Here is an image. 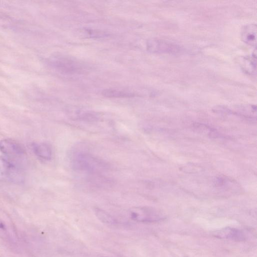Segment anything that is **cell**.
<instances>
[{"label":"cell","mask_w":257,"mask_h":257,"mask_svg":"<svg viewBox=\"0 0 257 257\" xmlns=\"http://www.w3.org/2000/svg\"><path fill=\"white\" fill-rule=\"evenodd\" d=\"M72 166L75 171L89 174H98L107 168L102 160L85 152L75 153L71 160Z\"/></svg>","instance_id":"cell-1"},{"label":"cell","mask_w":257,"mask_h":257,"mask_svg":"<svg viewBox=\"0 0 257 257\" xmlns=\"http://www.w3.org/2000/svg\"><path fill=\"white\" fill-rule=\"evenodd\" d=\"M51 66L57 71L67 74H80L88 69L85 63L73 57L56 55L49 59Z\"/></svg>","instance_id":"cell-2"},{"label":"cell","mask_w":257,"mask_h":257,"mask_svg":"<svg viewBox=\"0 0 257 257\" xmlns=\"http://www.w3.org/2000/svg\"><path fill=\"white\" fill-rule=\"evenodd\" d=\"M129 214L132 220L144 223L156 222L165 218L161 212L148 207H133L130 209Z\"/></svg>","instance_id":"cell-3"},{"label":"cell","mask_w":257,"mask_h":257,"mask_svg":"<svg viewBox=\"0 0 257 257\" xmlns=\"http://www.w3.org/2000/svg\"><path fill=\"white\" fill-rule=\"evenodd\" d=\"M22 174L16 163L0 156V182H20Z\"/></svg>","instance_id":"cell-4"},{"label":"cell","mask_w":257,"mask_h":257,"mask_svg":"<svg viewBox=\"0 0 257 257\" xmlns=\"http://www.w3.org/2000/svg\"><path fill=\"white\" fill-rule=\"evenodd\" d=\"M0 152L12 162L21 160L25 155L23 147L16 141L11 139H5L0 141Z\"/></svg>","instance_id":"cell-5"},{"label":"cell","mask_w":257,"mask_h":257,"mask_svg":"<svg viewBox=\"0 0 257 257\" xmlns=\"http://www.w3.org/2000/svg\"><path fill=\"white\" fill-rule=\"evenodd\" d=\"M148 51L156 53L174 54L180 51V47L170 42L158 39H151L146 43Z\"/></svg>","instance_id":"cell-6"},{"label":"cell","mask_w":257,"mask_h":257,"mask_svg":"<svg viewBox=\"0 0 257 257\" xmlns=\"http://www.w3.org/2000/svg\"><path fill=\"white\" fill-rule=\"evenodd\" d=\"M213 235L216 237L236 241H244L246 239L244 232L238 228L226 227L213 232Z\"/></svg>","instance_id":"cell-7"},{"label":"cell","mask_w":257,"mask_h":257,"mask_svg":"<svg viewBox=\"0 0 257 257\" xmlns=\"http://www.w3.org/2000/svg\"><path fill=\"white\" fill-rule=\"evenodd\" d=\"M67 114L72 119L88 122L96 121L100 118L96 112L76 107L69 108Z\"/></svg>","instance_id":"cell-8"},{"label":"cell","mask_w":257,"mask_h":257,"mask_svg":"<svg viewBox=\"0 0 257 257\" xmlns=\"http://www.w3.org/2000/svg\"><path fill=\"white\" fill-rule=\"evenodd\" d=\"M256 25L250 24L246 25L242 29L241 37L242 41L248 45L256 46Z\"/></svg>","instance_id":"cell-9"},{"label":"cell","mask_w":257,"mask_h":257,"mask_svg":"<svg viewBox=\"0 0 257 257\" xmlns=\"http://www.w3.org/2000/svg\"><path fill=\"white\" fill-rule=\"evenodd\" d=\"M35 154L40 159L49 160L52 157V150L50 147L44 143H36L32 145Z\"/></svg>","instance_id":"cell-10"},{"label":"cell","mask_w":257,"mask_h":257,"mask_svg":"<svg viewBox=\"0 0 257 257\" xmlns=\"http://www.w3.org/2000/svg\"><path fill=\"white\" fill-rule=\"evenodd\" d=\"M94 212L97 218L103 223L109 225L117 223V220L114 217L102 209L95 207Z\"/></svg>","instance_id":"cell-11"},{"label":"cell","mask_w":257,"mask_h":257,"mask_svg":"<svg viewBox=\"0 0 257 257\" xmlns=\"http://www.w3.org/2000/svg\"><path fill=\"white\" fill-rule=\"evenodd\" d=\"M102 95L109 98H129L135 96V94L133 93L113 89L103 90L102 91Z\"/></svg>","instance_id":"cell-12"},{"label":"cell","mask_w":257,"mask_h":257,"mask_svg":"<svg viewBox=\"0 0 257 257\" xmlns=\"http://www.w3.org/2000/svg\"><path fill=\"white\" fill-rule=\"evenodd\" d=\"M103 257H104V256H103Z\"/></svg>","instance_id":"cell-13"}]
</instances>
